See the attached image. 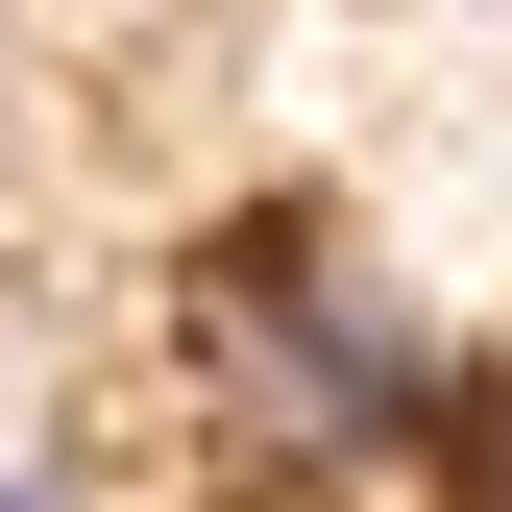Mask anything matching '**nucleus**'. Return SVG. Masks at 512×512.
Segmentation results:
<instances>
[{"label":"nucleus","mask_w":512,"mask_h":512,"mask_svg":"<svg viewBox=\"0 0 512 512\" xmlns=\"http://www.w3.org/2000/svg\"><path fill=\"white\" fill-rule=\"evenodd\" d=\"M196 391H220L244 464L342 488V464H391V439L439 415V317L366 269L342 220H244L220 269H196Z\"/></svg>","instance_id":"1"},{"label":"nucleus","mask_w":512,"mask_h":512,"mask_svg":"<svg viewBox=\"0 0 512 512\" xmlns=\"http://www.w3.org/2000/svg\"><path fill=\"white\" fill-rule=\"evenodd\" d=\"M464 512H512V366L464 391Z\"/></svg>","instance_id":"2"},{"label":"nucleus","mask_w":512,"mask_h":512,"mask_svg":"<svg viewBox=\"0 0 512 512\" xmlns=\"http://www.w3.org/2000/svg\"><path fill=\"white\" fill-rule=\"evenodd\" d=\"M0 122H25V49H0Z\"/></svg>","instance_id":"3"},{"label":"nucleus","mask_w":512,"mask_h":512,"mask_svg":"<svg viewBox=\"0 0 512 512\" xmlns=\"http://www.w3.org/2000/svg\"><path fill=\"white\" fill-rule=\"evenodd\" d=\"M0 512H74V488H0Z\"/></svg>","instance_id":"4"}]
</instances>
